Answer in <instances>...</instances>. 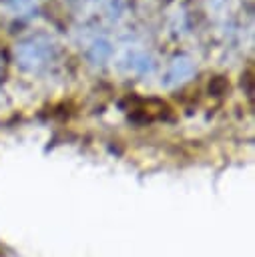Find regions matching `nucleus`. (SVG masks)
Segmentation results:
<instances>
[{
	"instance_id": "nucleus-1",
	"label": "nucleus",
	"mask_w": 255,
	"mask_h": 257,
	"mask_svg": "<svg viewBox=\"0 0 255 257\" xmlns=\"http://www.w3.org/2000/svg\"><path fill=\"white\" fill-rule=\"evenodd\" d=\"M209 90L215 94V96H221L225 90H229V80L225 76H215L211 82H209Z\"/></svg>"
}]
</instances>
